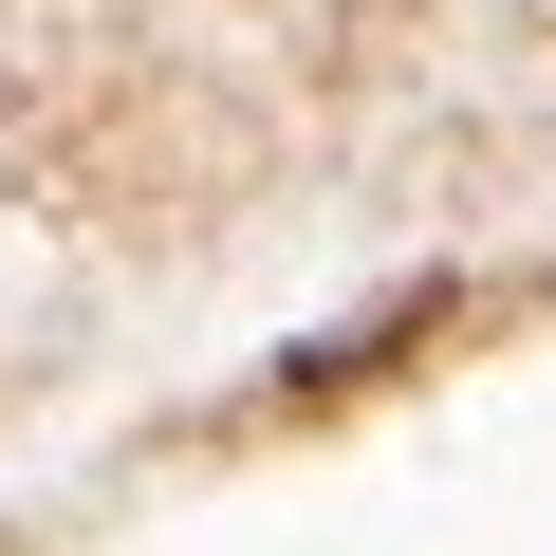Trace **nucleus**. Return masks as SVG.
<instances>
[{
    "instance_id": "nucleus-1",
    "label": "nucleus",
    "mask_w": 556,
    "mask_h": 556,
    "mask_svg": "<svg viewBox=\"0 0 556 556\" xmlns=\"http://www.w3.org/2000/svg\"><path fill=\"white\" fill-rule=\"evenodd\" d=\"M408 334H445V278H408L390 316H353V334H316V353H278V390H298V408H334V390H371Z\"/></svg>"
}]
</instances>
